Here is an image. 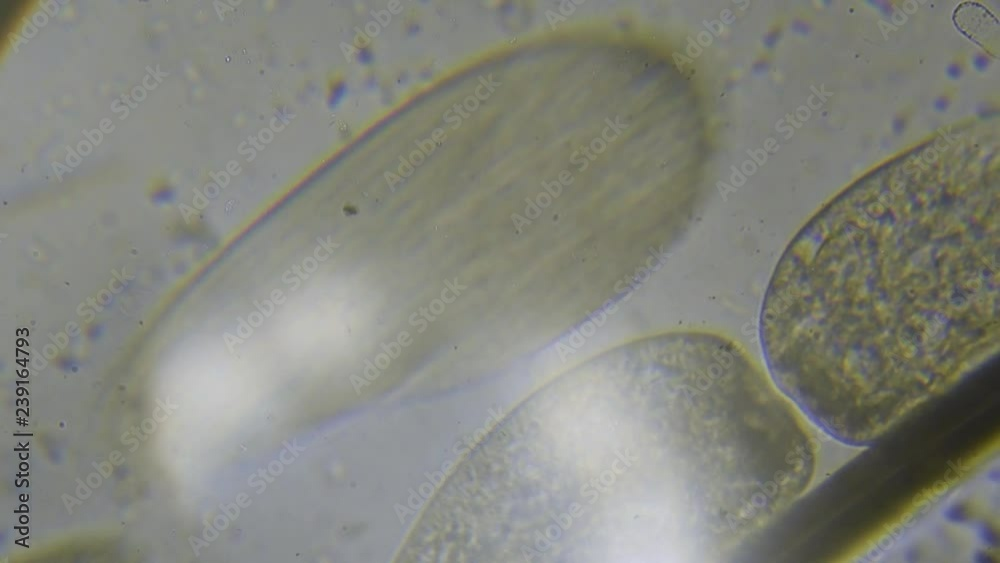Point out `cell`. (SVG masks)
Here are the masks:
<instances>
[{
    "mask_svg": "<svg viewBox=\"0 0 1000 563\" xmlns=\"http://www.w3.org/2000/svg\"><path fill=\"white\" fill-rule=\"evenodd\" d=\"M947 194L900 210L883 192L825 214L772 273L769 376L843 443L867 448L998 354L997 216Z\"/></svg>",
    "mask_w": 1000,
    "mask_h": 563,
    "instance_id": "obj_1",
    "label": "cell"
},
{
    "mask_svg": "<svg viewBox=\"0 0 1000 563\" xmlns=\"http://www.w3.org/2000/svg\"><path fill=\"white\" fill-rule=\"evenodd\" d=\"M585 371L606 415L605 458L619 460L612 500L647 538L713 554L810 490L819 451L812 423L730 338L655 334Z\"/></svg>",
    "mask_w": 1000,
    "mask_h": 563,
    "instance_id": "obj_2",
    "label": "cell"
},
{
    "mask_svg": "<svg viewBox=\"0 0 1000 563\" xmlns=\"http://www.w3.org/2000/svg\"><path fill=\"white\" fill-rule=\"evenodd\" d=\"M479 80L489 89V91H494V88L489 86L488 82L482 76H479Z\"/></svg>",
    "mask_w": 1000,
    "mask_h": 563,
    "instance_id": "obj_3",
    "label": "cell"
}]
</instances>
